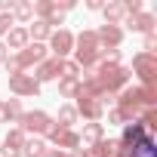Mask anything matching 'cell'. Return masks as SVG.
Instances as JSON below:
<instances>
[{"label": "cell", "mask_w": 157, "mask_h": 157, "mask_svg": "<svg viewBox=\"0 0 157 157\" xmlns=\"http://www.w3.org/2000/svg\"><path fill=\"white\" fill-rule=\"evenodd\" d=\"M6 56H10V52H6V43H3V40H0V65H3V62H6Z\"/></svg>", "instance_id": "f1b7e54d"}, {"label": "cell", "mask_w": 157, "mask_h": 157, "mask_svg": "<svg viewBox=\"0 0 157 157\" xmlns=\"http://www.w3.org/2000/svg\"><path fill=\"white\" fill-rule=\"evenodd\" d=\"M25 139H28V136H25L19 126H16V129H10V132H6V139H3V148H10V151H22Z\"/></svg>", "instance_id": "ffe728a7"}, {"label": "cell", "mask_w": 157, "mask_h": 157, "mask_svg": "<svg viewBox=\"0 0 157 157\" xmlns=\"http://www.w3.org/2000/svg\"><path fill=\"white\" fill-rule=\"evenodd\" d=\"M0 123H6V108H3V102H0Z\"/></svg>", "instance_id": "f546056e"}, {"label": "cell", "mask_w": 157, "mask_h": 157, "mask_svg": "<svg viewBox=\"0 0 157 157\" xmlns=\"http://www.w3.org/2000/svg\"><path fill=\"white\" fill-rule=\"evenodd\" d=\"M114 151H117V142H111V139H102V142H96V145L83 148V154H86V157H111Z\"/></svg>", "instance_id": "9a60e30c"}, {"label": "cell", "mask_w": 157, "mask_h": 157, "mask_svg": "<svg viewBox=\"0 0 157 157\" xmlns=\"http://www.w3.org/2000/svg\"><path fill=\"white\" fill-rule=\"evenodd\" d=\"M49 126H52V117H49L46 111H25V114L19 117V129H22L28 139H37V136L49 132Z\"/></svg>", "instance_id": "3957f363"}, {"label": "cell", "mask_w": 157, "mask_h": 157, "mask_svg": "<svg viewBox=\"0 0 157 157\" xmlns=\"http://www.w3.org/2000/svg\"><path fill=\"white\" fill-rule=\"evenodd\" d=\"M49 142L59 148V151H77V148H80V136H77V129H65V126H59V123H52L49 126Z\"/></svg>", "instance_id": "5b68a950"}, {"label": "cell", "mask_w": 157, "mask_h": 157, "mask_svg": "<svg viewBox=\"0 0 157 157\" xmlns=\"http://www.w3.org/2000/svg\"><path fill=\"white\" fill-rule=\"evenodd\" d=\"M10 93L19 96V99H25V96H37V93H40V83L34 80L31 74H16V77H10Z\"/></svg>", "instance_id": "ba28073f"}, {"label": "cell", "mask_w": 157, "mask_h": 157, "mask_svg": "<svg viewBox=\"0 0 157 157\" xmlns=\"http://www.w3.org/2000/svg\"><path fill=\"white\" fill-rule=\"evenodd\" d=\"M111 157H126V154H123V151H120V148H117V151H114V154H111Z\"/></svg>", "instance_id": "1f68e13d"}, {"label": "cell", "mask_w": 157, "mask_h": 157, "mask_svg": "<svg viewBox=\"0 0 157 157\" xmlns=\"http://www.w3.org/2000/svg\"><path fill=\"white\" fill-rule=\"evenodd\" d=\"M71 49H74V34L65 31V28H56V31L49 34V52H52L56 59H65Z\"/></svg>", "instance_id": "52a82bcc"}, {"label": "cell", "mask_w": 157, "mask_h": 157, "mask_svg": "<svg viewBox=\"0 0 157 157\" xmlns=\"http://www.w3.org/2000/svg\"><path fill=\"white\" fill-rule=\"evenodd\" d=\"M126 157H157V145H154V136H145L139 139L129 151H123Z\"/></svg>", "instance_id": "8fae6325"}, {"label": "cell", "mask_w": 157, "mask_h": 157, "mask_svg": "<svg viewBox=\"0 0 157 157\" xmlns=\"http://www.w3.org/2000/svg\"><path fill=\"white\" fill-rule=\"evenodd\" d=\"M74 123H77V111H74V105H62V108H59V126L74 129Z\"/></svg>", "instance_id": "7402d4cb"}, {"label": "cell", "mask_w": 157, "mask_h": 157, "mask_svg": "<svg viewBox=\"0 0 157 157\" xmlns=\"http://www.w3.org/2000/svg\"><path fill=\"white\" fill-rule=\"evenodd\" d=\"M43 157H71V154H68V151H59V148H46Z\"/></svg>", "instance_id": "83f0119b"}, {"label": "cell", "mask_w": 157, "mask_h": 157, "mask_svg": "<svg viewBox=\"0 0 157 157\" xmlns=\"http://www.w3.org/2000/svg\"><path fill=\"white\" fill-rule=\"evenodd\" d=\"M132 71L142 77V86H154V77H157V52H139L132 59Z\"/></svg>", "instance_id": "277c9868"}, {"label": "cell", "mask_w": 157, "mask_h": 157, "mask_svg": "<svg viewBox=\"0 0 157 157\" xmlns=\"http://www.w3.org/2000/svg\"><path fill=\"white\" fill-rule=\"evenodd\" d=\"M49 34H52V28H49L46 22H34V25L28 28V37H31V43H43V40H49Z\"/></svg>", "instance_id": "d6986e66"}, {"label": "cell", "mask_w": 157, "mask_h": 157, "mask_svg": "<svg viewBox=\"0 0 157 157\" xmlns=\"http://www.w3.org/2000/svg\"><path fill=\"white\" fill-rule=\"evenodd\" d=\"M71 157H86V154H83V148H77V151H71Z\"/></svg>", "instance_id": "4dcf8cb0"}, {"label": "cell", "mask_w": 157, "mask_h": 157, "mask_svg": "<svg viewBox=\"0 0 157 157\" xmlns=\"http://www.w3.org/2000/svg\"><path fill=\"white\" fill-rule=\"evenodd\" d=\"M3 108H6V123H19V117L25 114L22 111V99H10V102H3Z\"/></svg>", "instance_id": "603a6c76"}, {"label": "cell", "mask_w": 157, "mask_h": 157, "mask_svg": "<svg viewBox=\"0 0 157 157\" xmlns=\"http://www.w3.org/2000/svg\"><path fill=\"white\" fill-rule=\"evenodd\" d=\"M62 77H80V68H77L74 62H65L62 59Z\"/></svg>", "instance_id": "cb8c5ba5"}, {"label": "cell", "mask_w": 157, "mask_h": 157, "mask_svg": "<svg viewBox=\"0 0 157 157\" xmlns=\"http://www.w3.org/2000/svg\"><path fill=\"white\" fill-rule=\"evenodd\" d=\"M105 13V25H120L126 19V10H123V0H114V3H105L102 6Z\"/></svg>", "instance_id": "5bb4252c"}, {"label": "cell", "mask_w": 157, "mask_h": 157, "mask_svg": "<svg viewBox=\"0 0 157 157\" xmlns=\"http://www.w3.org/2000/svg\"><path fill=\"white\" fill-rule=\"evenodd\" d=\"M31 43V37H28V28H10V34H6V49H16V52H22L25 46Z\"/></svg>", "instance_id": "7c38bea8"}, {"label": "cell", "mask_w": 157, "mask_h": 157, "mask_svg": "<svg viewBox=\"0 0 157 157\" xmlns=\"http://www.w3.org/2000/svg\"><path fill=\"white\" fill-rule=\"evenodd\" d=\"M13 16H16L19 22H31V19H34V3H31V0H16Z\"/></svg>", "instance_id": "44dd1931"}, {"label": "cell", "mask_w": 157, "mask_h": 157, "mask_svg": "<svg viewBox=\"0 0 157 157\" xmlns=\"http://www.w3.org/2000/svg\"><path fill=\"white\" fill-rule=\"evenodd\" d=\"M59 93H62L65 99H77V93H80V77H62Z\"/></svg>", "instance_id": "ac0fdd59"}, {"label": "cell", "mask_w": 157, "mask_h": 157, "mask_svg": "<svg viewBox=\"0 0 157 157\" xmlns=\"http://www.w3.org/2000/svg\"><path fill=\"white\" fill-rule=\"evenodd\" d=\"M37 83H46V80H56V77H62V59H43L40 65H37V71L31 74Z\"/></svg>", "instance_id": "30bf717a"}, {"label": "cell", "mask_w": 157, "mask_h": 157, "mask_svg": "<svg viewBox=\"0 0 157 157\" xmlns=\"http://www.w3.org/2000/svg\"><path fill=\"white\" fill-rule=\"evenodd\" d=\"M154 86H132V90H123V96L117 99V111L123 117V123H132L136 117H142L145 111H154Z\"/></svg>", "instance_id": "6da1fadb"}, {"label": "cell", "mask_w": 157, "mask_h": 157, "mask_svg": "<svg viewBox=\"0 0 157 157\" xmlns=\"http://www.w3.org/2000/svg\"><path fill=\"white\" fill-rule=\"evenodd\" d=\"M96 40H99L102 49H117L123 43V31H120V25H102L96 31Z\"/></svg>", "instance_id": "9c48e42d"}, {"label": "cell", "mask_w": 157, "mask_h": 157, "mask_svg": "<svg viewBox=\"0 0 157 157\" xmlns=\"http://www.w3.org/2000/svg\"><path fill=\"white\" fill-rule=\"evenodd\" d=\"M43 154H46V142L43 139H25L22 157H43Z\"/></svg>", "instance_id": "e0dca14e"}, {"label": "cell", "mask_w": 157, "mask_h": 157, "mask_svg": "<svg viewBox=\"0 0 157 157\" xmlns=\"http://www.w3.org/2000/svg\"><path fill=\"white\" fill-rule=\"evenodd\" d=\"M13 28V16H0V37H6Z\"/></svg>", "instance_id": "d4e9b609"}, {"label": "cell", "mask_w": 157, "mask_h": 157, "mask_svg": "<svg viewBox=\"0 0 157 157\" xmlns=\"http://www.w3.org/2000/svg\"><path fill=\"white\" fill-rule=\"evenodd\" d=\"M74 52H77V59H74V65L80 68V71H90V68H99V59H102V46H99V40H96V31H80L74 37Z\"/></svg>", "instance_id": "7a4b0ae2"}, {"label": "cell", "mask_w": 157, "mask_h": 157, "mask_svg": "<svg viewBox=\"0 0 157 157\" xmlns=\"http://www.w3.org/2000/svg\"><path fill=\"white\" fill-rule=\"evenodd\" d=\"M77 136H80V142H83V145H96V142H102L105 126H102V123H86V126H83V132H77Z\"/></svg>", "instance_id": "2e32d148"}, {"label": "cell", "mask_w": 157, "mask_h": 157, "mask_svg": "<svg viewBox=\"0 0 157 157\" xmlns=\"http://www.w3.org/2000/svg\"><path fill=\"white\" fill-rule=\"evenodd\" d=\"M74 111H77V117L83 114L90 123H99V120H102V114H105V105H102L99 99H93V96H77Z\"/></svg>", "instance_id": "8992f818"}, {"label": "cell", "mask_w": 157, "mask_h": 157, "mask_svg": "<svg viewBox=\"0 0 157 157\" xmlns=\"http://www.w3.org/2000/svg\"><path fill=\"white\" fill-rule=\"evenodd\" d=\"M154 46H157V37L154 34H145V49L142 52H154Z\"/></svg>", "instance_id": "4316f807"}, {"label": "cell", "mask_w": 157, "mask_h": 157, "mask_svg": "<svg viewBox=\"0 0 157 157\" xmlns=\"http://www.w3.org/2000/svg\"><path fill=\"white\" fill-rule=\"evenodd\" d=\"M108 123H114V126H126L123 123V117H120V111L114 108V111H108Z\"/></svg>", "instance_id": "484cf974"}, {"label": "cell", "mask_w": 157, "mask_h": 157, "mask_svg": "<svg viewBox=\"0 0 157 157\" xmlns=\"http://www.w3.org/2000/svg\"><path fill=\"white\" fill-rule=\"evenodd\" d=\"M126 25H129L132 31H142V34H154V16H151V13L126 16Z\"/></svg>", "instance_id": "4fadbf2b"}]
</instances>
